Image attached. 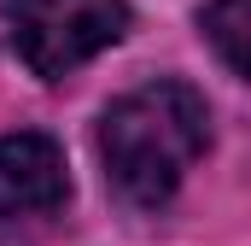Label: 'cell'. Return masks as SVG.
Wrapping results in <instances>:
<instances>
[{"label": "cell", "instance_id": "1", "mask_svg": "<svg viewBox=\"0 0 251 246\" xmlns=\"http://www.w3.org/2000/svg\"><path fill=\"white\" fill-rule=\"evenodd\" d=\"M204 141H210V112H204L199 88L176 82V76L140 82L123 100H111L100 118L105 187L128 211H158L181 187L193 158L204 153Z\"/></svg>", "mask_w": 251, "mask_h": 246}, {"label": "cell", "instance_id": "2", "mask_svg": "<svg viewBox=\"0 0 251 246\" xmlns=\"http://www.w3.org/2000/svg\"><path fill=\"white\" fill-rule=\"evenodd\" d=\"M12 53L29 64V76L59 82L94 53L117 47L128 35L123 0H0Z\"/></svg>", "mask_w": 251, "mask_h": 246}, {"label": "cell", "instance_id": "3", "mask_svg": "<svg viewBox=\"0 0 251 246\" xmlns=\"http://www.w3.org/2000/svg\"><path fill=\"white\" fill-rule=\"evenodd\" d=\"M70 193L64 176V153L53 135H35V129H18L0 141V217H35V211H53Z\"/></svg>", "mask_w": 251, "mask_h": 246}, {"label": "cell", "instance_id": "4", "mask_svg": "<svg viewBox=\"0 0 251 246\" xmlns=\"http://www.w3.org/2000/svg\"><path fill=\"white\" fill-rule=\"evenodd\" d=\"M199 24H204L210 47L222 53L228 76H246L251 70V47H246V35H251V0H210Z\"/></svg>", "mask_w": 251, "mask_h": 246}]
</instances>
